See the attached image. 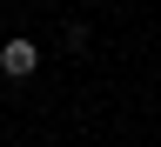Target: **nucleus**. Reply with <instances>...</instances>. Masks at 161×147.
<instances>
[{
  "mask_svg": "<svg viewBox=\"0 0 161 147\" xmlns=\"http://www.w3.org/2000/svg\"><path fill=\"white\" fill-rule=\"evenodd\" d=\"M34 67H40V47H34L27 34H20V40H7V47H0V74H7V80H27Z\"/></svg>",
  "mask_w": 161,
  "mask_h": 147,
  "instance_id": "f257e3e1",
  "label": "nucleus"
}]
</instances>
